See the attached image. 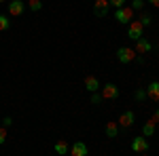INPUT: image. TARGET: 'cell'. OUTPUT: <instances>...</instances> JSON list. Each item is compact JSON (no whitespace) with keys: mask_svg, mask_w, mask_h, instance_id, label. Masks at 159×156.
<instances>
[{"mask_svg":"<svg viewBox=\"0 0 159 156\" xmlns=\"http://www.w3.org/2000/svg\"><path fill=\"white\" fill-rule=\"evenodd\" d=\"M119 97V86L115 82H106L102 86V99H117Z\"/></svg>","mask_w":159,"mask_h":156,"instance_id":"4","label":"cell"},{"mask_svg":"<svg viewBox=\"0 0 159 156\" xmlns=\"http://www.w3.org/2000/svg\"><path fill=\"white\" fill-rule=\"evenodd\" d=\"M147 97H151L153 101H159V82H157V80L151 82L147 86Z\"/></svg>","mask_w":159,"mask_h":156,"instance_id":"12","label":"cell"},{"mask_svg":"<svg viewBox=\"0 0 159 156\" xmlns=\"http://www.w3.org/2000/svg\"><path fill=\"white\" fill-rule=\"evenodd\" d=\"M85 89L89 93H98L100 91V80L96 76H85Z\"/></svg>","mask_w":159,"mask_h":156,"instance_id":"10","label":"cell"},{"mask_svg":"<svg viewBox=\"0 0 159 156\" xmlns=\"http://www.w3.org/2000/svg\"><path fill=\"white\" fill-rule=\"evenodd\" d=\"M108 0H96L93 2V13H96V17H104V15H108Z\"/></svg>","mask_w":159,"mask_h":156,"instance_id":"7","label":"cell"},{"mask_svg":"<svg viewBox=\"0 0 159 156\" xmlns=\"http://www.w3.org/2000/svg\"><path fill=\"white\" fill-rule=\"evenodd\" d=\"M151 120H153V122H159V110H155V114H153V118H151Z\"/></svg>","mask_w":159,"mask_h":156,"instance_id":"24","label":"cell"},{"mask_svg":"<svg viewBox=\"0 0 159 156\" xmlns=\"http://www.w3.org/2000/svg\"><path fill=\"white\" fill-rule=\"evenodd\" d=\"M24 9H25L24 0H11L9 2V15H13V17H19L24 13Z\"/></svg>","mask_w":159,"mask_h":156,"instance_id":"8","label":"cell"},{"mask_svg":"<svg viewBox=\"0 0 159 156\" xmlns=\"http://www.w3.org/2000/svg\"><path fill=\"white\" fill-rule=\"evenodd\" d=\"M151 48H153V44L148 42L147 38H138V40H136V48H134L136 53H148Z\"/></svg>","mask_w":159,"mask_h":156,"instance_id":"11","label":"cell"},{"mask_svg":"<svg viewBox=\"0 0 159 156\" xmlns=\"http://www.w3.org/2000/svg\"><path fill=\"white\" fill-rule=\"evenodd\" d=\"M89 148L85 145V141H74L70 145V156H87Z\"/></svg>","mask_w":159,"mask_h":156,"instance_id":"9","label":"cell"},{"mask_svg":"<svg viewBox=\"0 0 159 156\" xmlns=\"http://www.w3.org/2000/svg\"><path fill=\"white\" fill-rule=\"evenodd\" d=\"M11 122H13L11 118H4V122H2V127H11Z\"/></svg>","mask_w":159,"mask_h":156,"instance_id":"25","label":"cell"},{"mask_svg":"<svg viewBox=\"0 0 159 156\" xmlns=\"http://www.w3.org/2000/svg\"><path fill=\"white\" fill-rule=\"evenodd\" d=\"M104 131H106L108 137H117V133H119V124H117V122H106Z\"/></svg>","mask_w":159,"mask_h":156,"instance_id":"15","label":"cell"},{"mask_svg":"<svg viewBox=\"0 0 159 156\" xmlns=\"http://www.w3.org/2000/svg\"><path fill=\"white\" fill-rule=\"evenodd\" d=\"M132 11H142L144 9V0H132Z\"/></svg>","mask_w":159,"mask_h":156,"instance_id":"18","label":"cell"},{"mask_svg":"<svg viewBox=\"0 0 159 156\" xmlns=\"http://www.w3.org/2000/svg\"><path fill=\"white\" fill-rule=\"evenodd\" d=\"M28 4H30V9H32V11H34V13H36V11H40V9H43V0H30Z\"/></svg>","mask_w":159,"mask_h":156,"instance_id":"19","label":"cell"},{"mask_svg":"<svg viewBox=\"0 0 159 156\" xmlns=\"http://www.w3.org/2000/svg\"><path fill=\"white\" fill-rule=\"evenodd\" d=\"M142 32H144V25L140 23V21H129V27H127V36L132 38V40H138V38H142Z\"/></svg>","mask_w":159,"mask_h":156,"instance_id":"5","label":"cell"},{"mask_svg":"<svg viewBox=\"0 0 159 156\" xmlns=\"http://www.w3.org/2000/svg\"><path fill=\"white\" fill-rule=\"evenodd\" d=\"M136 57H138V53H136L134 48H129V47L117 48V59L121 61V63H132V61H136Z\"/></svg>","mask_w":159,"mask_h":156,"instance_id":"2","label":"cell"},{"mask_svg":"<svg viewBox=\"0 0 159 156\" xmlns=\"http://www.w3.org/2000/svg\"><path fill=\"white\" fill-rule=\"evenodd\" d=\"M134 122H136V114L132 112V110H125L121 116H119V127H123V129H129V127H134Z\"/></svg>","mask_w":159,"mask_h":156,"instance_id":"3","label":"cell"},{"mask_svg":"<svg viewBox=\"0 0 159 156\" xmlns=\"http://www.w3.org/2000/svg\"><path fill=\"white\" fill-rule=\"evenodd\" d=\"M7 135H9V133H7V127H0V145L7 141Z\"/></svg>","mask_w":159,"mask_h":156,"instance_id":"22","label":"cell"},{"mask_svg":"<svg viewBox=\"0 0 159 156\" xmlns=\"http://www.w3.org/2000/svg\"><path fill=\"white\" fill-rule=\"evenodd\" d=\"M138 21H140V23L144 25V27H148V25L153 23V17H151V15H148V13H142V15H140V19H138Z\"/></svg>","mask_w":159,"mask_h":156,"instance_id":"17","label":"cell"},{"mask_svg":"<svg viewBox=\"0 0 159 156\" xmlns=\"http://www.w3.org/2000/svg\"><path fill=\"white\" fill-rule=\"evenodd\" d=\"M155 124H157V122L147 120V122H144V127H142V137H151V135H155Z\"/></svg>","mask_w":159,"mask_h":156,"instance_id":"13","label":"cell"},{"mask_svg":"<svg viewBox=\"0 0 159 156\" xmlns=\"http://www.w3.org/2000/svg\"><path fill=\"white\" fill-rule=\"evenodd\" d=\"M125 2H127V0H108V4L112 9H121V6H125Z\"/></svg>","mask_w":159,"mask_h":156,"instance_id":"20","label":"cell"},{"mask_svg":"<svg viewBox=\"0 0 159 156\" xmlns=\"http://www.w3.org/2000/svg\"><path fill=\"white\" fill-rule=\"evenodd\" d=\"M134 97H136V101H144V99H147V91H142V89H138Z\"/></svg>","mask_w":159,"mask_h":156,"instance_id":"21","label":"cell"},{"mask_svg":"<svg viewBox=\"0 0 159 156\" xmlns=\"http://www.w3.org/2000/svg\"><path fill=\"white\" fill-rule=\"evenodd\" d=\"M132 150H134V152H138V154H144V152L148 150L147 137H142V135L134 137V139H132Z\"/></svg>","mask_w":159,"mask_h":156,"instance_id":"6","label":"cell"},{"mask_svg":"<svg viewBox=\"0 0 159 156\" xmlns=\"http://www.w3.org/2000/svg\"><path fill=\"white\" fill-rule=\"evenodd\" d=\"M100 99H102V95L93 93V95H91V103H100Z\"/></svg>","mask_w":159,"mask_h":156,"instance_id":"23","label":"cell"},{"mask_svg":"<svg viewBox=\"0 0 159 156\" xmlns=\"http://www.w3.org/2000/svg\"><path fill=\"white\" fill-rule=\"evenodd\" d=\"M142 156H147V154H142Z\"/></svg>","mask_w":159,"mask_h":156,"instance_id":"28","label":"cell"},{"mask_svg":"<svg viewBox=\"0 0 159 156\" xmlns=\"http://www.w3.org/2000/svg\"><path fill=\"white\" fill-rule=\"evenodd\" d=\"M147 2H151L153 6H157V9H159V0H147Z\"/></svg>","mask_w":159,"mask_h":156,"instance_id":"26","label":"cell"},{"mask_svg":"<svg viewBox=\"0 0 159 156\" xmlns=\"http://www.w3.org/2000/svg\"><path fill=\"white\" fill-rule=\"evenodd\" d=\"M0 2H7V0H0Z\"/></svg>","mask_w":159,"mask_h":156,"instance_id":"27","label":"cell"},{"mask_svg":"<svg viewBox=\"0 0 159 156\" xmlns=\"http://www.w3.org/2000/svg\"><path fill=\"white\" fill-rule=\"evenodd\" d=\"M53 148H55V152H57L60 156H64V154H68V152H70V145H68V141H64V139H60Z\"/></svg>","mask_w":159,"mask_h":156,"instance_id":"14","label":"cell"},{"mask_svg":"<svg viewBox=\"0 0 159 156\" xmlns=\"http://www.w3.org/2000/svg\"><path fill=\"white\" fill-rule=\"evenodd\" d=\"M11 27V19L7 15H0V32H7Z\"/></svg>","mask_w":159,"mask_h":156,"instance_id":"16","label":"cell"},{"mask_svg":"<svg viewBox=\"0 0 159 156\" xmlns=\"http://www.w3.org/2000/svg\"><path fill=\"white\" fill-rule=\"evenodd\" d=\"M134 15H136V11H132L129 6H121V9H115V19H117L119 23L129 25V21H134Z\"/></svg>","mask_w":159,"mask_h":156,"instance_id":"1","label":"cell"}]
</instances>
